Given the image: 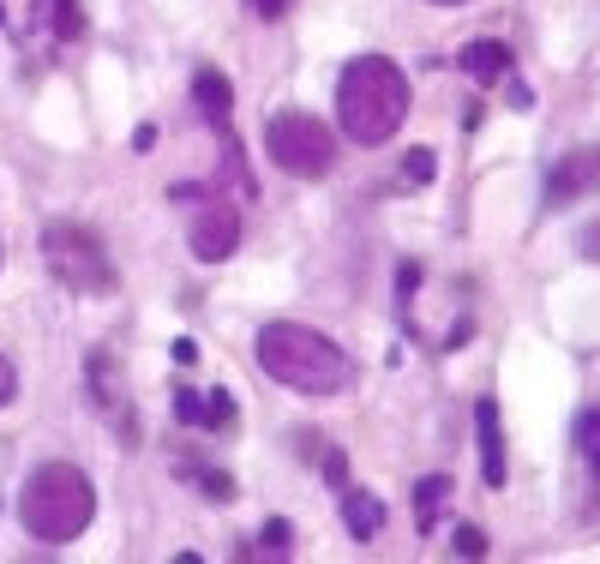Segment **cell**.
I'll return each instance as SVG.
<instances>
[{
  "instance_id": "cell-27",
  "label": "cell",
  "mask_w": 600,
  "mask_h": 564,
  "mask_svg": "<svg viewBox=\"0 0 600 564\" xmlns=\"http://www.w3.org/2000/svg\"><path fill=\"white\" fill-rule=\"evenodd\" d=\"M432 7H463V0H432Z\"/></svg>"
},
{
  "instance_id": "cell-4",
  "label": "cell",
  "mask_w": 600,
  "mask_h": 564,
  "mask_svg": "<svg viewBox=\"0 0 600 564\" xmlns=\"http://www.w3.org/2000/svg\"><path fill=\"white\" fill-rule=\"evenodd\" d=\"M43 259H48L60 289H72V294H114V282H121L102 235L84 223H67V216L43 228Z\"/></svg>"
},
{
  "instance_id": "cell-20",
  "label": "cell",
  "mask_w": 600,
  "mask_h": 564,
  "mask_svg": "<svg viewBox=\"0 0 600 564\" xmlns=\"http://www.w3.org/2000/svg\"><path fill=\"white\" fill-rule=\"evenodd\" d=\"M288 534H295V529H288L283 517H271V522H264V534H259V541H264V553H288Z\"/></svg>"
},
{
  "instance_id": "cell-25",
  "label": "cell",
  "mask_w": 600,
  "mask_h": 564,
  "mask_svg": "<svg viewBox=\"0 0 600 564\" xmlns=\"http://www.w3.org/2000/svg\"><path fill=\"white\" fill-rule=\"evenodd\" d=\"M415 282H420V271H415V264H403V271H397V294H403V301L415 294Z\"/></svg>"
},
{
  "instance_id": "cell-16",
  "label": "cell",
  "mask_w": 600,
  "mask_h": 564,
  "mask_svg": "<svg viewBox=\"0 0 600 564\" xmlns=\"http://www.w3.org/2000/svg\"><path fill=\"white\" fill-rule=\"evenodd\" d=\"M48 12H55V36H60V43L84 36V12H79V0H48Z\"/></svg>"
},
{
  "instance_id": "cell-26",
  "label": "cell",
  "mask_w": 600,
  "mask_h": 564,
  "mask_svg": "<svg viewBox=\"0 0 600 564\" xmlns=\"http://www.w3.org/2000/svg\"><path fill=\"white\" fill-rule=\"evenodd\" d=\"M325 474H330V481H337V486H342V474H349V463H342V456H337V451H325Z\"/></svg>"
},
{
  "instance_id": "cell-15",
  "label": "cell",
  "mask_w": 600,
  "mask_h": 564,
  "mask_svg": "<svg viewBox=\"0 0 600 564\" xmlns=\"http://www.w3.org/2000/svg\"><path fill=\"white\" fill-rule=\"evenodd\" d=\"M235 420H240L235 396H228V391H204V427H211V432H228Z\"/></svg>"
},
{
  "instance_id": "cell-1",
  "label": "cell",
  "mask_w": 600,
  "mask_h": 564,
  "mask_svg": "<svg viewBox=\"0 0 600 564\" xmlns=\"http://www.w3.org/2000/svg\"><path fill=\"white\" fill-rule=\"evenodd\" d=\"M252 354H259V373L288 384V391L301 396H337L342 384L354 379V361L342 342H330L325 330L313 325H295V318H276V325L259 330V342H252Z\"/></svg>"
},
{
  "instance_id": "cell-23",
  "label": "cell",
  "mask_w": 600,
  "mask_h": 564,
  "mask_svg": "<svg viewBox=\"0 0 600 564\" xmlns=\"http://www.w3.org/2000/svg\"><path fill=\"white\" fill-rule=\"evenodd\" d=\"M169 354H174V366H193V361H199V342H193V337H174Z\"/></svg>"
},
{
  "instance_id": "cell-21",
  "label": "cell",
  "mask_w": 600,
  "mask_h": 564,
  "mask_svg": "<svg viewBox=\"0 0 600 564\" xmlns=\"http://www.w3.org/2000/svg\"><path fill=\"white\" fill-rule=\"evenodd\" d=\"M12 396H19V373H12V361L0 354V408H7Z\"/></svg>"
},
{
  "instance_id": "cell-7",
  "label": "cell",
  "mask_w": 600,
  "mask_h": 564,
  "mask_svg": "<svg viewBox=\"0 0 600 564\" xmlns=\"http://www.w3.org/2000/svg\"><path fill=\"white\" fill-rule=\"evenodd\" d=\"M589 192H600V145H582L570 150V157L553 162V174H546V204H577L589 199Z\"/></svg>"
},
{
  "instance_id": "cell-10",
  "label": "cell",
  "mask_w": 600,
  "mask_h": 564,
  "mask_svg": "<svg viewBox=\"0 0 600 564\" xmlns=\"http://www.w3.org/2000/svg\"><path fill=\"white\" fill-rule=\"evenodd\" d=\"M475 439H480V474H487V486H505V432H499V403L493 396L475 403Z\"/></svg>"
},
{
  "instance_id": "cell-6",
  "label": "cell",
  "mask_w": 600,
  "mask_h": 564,
  "mask_svg": "<svg viewBox=\"0 0 600 564\" xmlns=\"http://www.w3.org/2000/svg\"><path fill=\"white\" fill-rule=\"evenodd\" d=\"M193 259L199 264H223L228 252L240 247V216H235V204L228 199H211V192H204V211L193 216Z\"/></svg>"
},
{
  "instance_id": "cell-9",
  "label": "cell",
  "mask_w": 600,
  "mask_h": 564,
  "mask_svg": "<svg viewBox=\"0 0 600 564\" xmlns=\"http://www.w3.org/2000/svg\"><path fill=\"white\" fill-rule=\"evenodd\" d=\"M193 102H199L204 126H211L216 138H228V133H235V126H228V109H235V91H228V79H223L216 67L193 72Z\"/></svg>"
},
{
  "instance_id": "cell-18",
  "label": "cell",
  "mask_w": 600,
  "mask_h": 564,
  "mask_svg": "<svg viewBox=\"0 0 600 564\" xmlns=\"http://www.w3.org/2000/svg\"><path fill=\"white\" fill-rule=\"evenodd\" d=\"M432 174H439V157H432V150H408V162H403V181H408V187H427Z\"/></svg>"
},
{
  "instance_id": "cell-3",
  "label": "cell",
  "mask_w": 600,
  "mask_h": 564,
  "mask_svg": "<svg viewBox=\"0 0 600 564\" xmlns=\"http://www.w3.org/2000/svg\"><path fill=\"white\" fill-rule=\"evenodd\" d=\"M97 517V486L84 469L72 463H43L24 474V493H19V522L31 541H48V546H67L91 529Z\"/></svg>"
},
{
  "instance_id": "cell-13",
  "label": "cell",
  "mask_w": 600,
  "mask_h": 564,
  "mask_svg": "<svg viewBox=\"0 0 600 564\" xmlns=\"http://www.w3.org/2000/svg\"><path fill=\"white\" fill-rule=\"evenodd\" d=\"M444 498H451V474H427V481H415V522H420V529L439 522Z\"/></svg>"
},
{
  "instance_id": "cell-24",
  "label": "cell",
  "mask_w": 600,
  "mask_h": 564,
  "mask_svg": "<svg viewBox=\"0 0 600 564\" xmlns=\"http://www.w3.org/2000/svg\"><path fill=\"white\" fill-rule=\"evenodd\" d=\"M582 259H595V264H600V223L582 228Z\"/></svg>"
},
{
  "instance_id": "cell-8",
  "label": "cell",
  "mask_w": 600,
  "mask_h": 564,
  "mask_svg": "<svg viewBox=\"0 0 600 564\" xmlns=\"http://www.w3.org/2000/svg\"><path fill=\"white\" fill-rule=\"evenodd\" d=\"M84 396H91L102 415L121 420L126 439H138V420L121 415V384H114V354H109V349H91V361H84Z\"/></svg>"
},
{
  "instance_id": "cell-14",
  "label": "cell",
  "mask_w": 600,
  "mask_h": 564,
  "mask_svg": "<svg viewBox=\"0 0 600 564\" xmlns=\"http://www.w3.org/2000/svg\"><path fill=\"white\" fill-rule=\"evenodd\" d=\"M577 451H582V463L600 474V403L577 415Z\"/></svg>"
},
{
  "instance_id": "cell-22",
  "label": "cell",
  "mask_w": 600,
  "mask_h": 564,
  "mask_svg": "<svg viewBox=\"0 0 600 564\" xmlns=\"http://www.w3.org/2000/svg\"><path fill=\"white\" fill-rule=\"evenodd\" d=\"M247 7L259 12V19H271V24H276V19H283V12H288V7H295V0H247Z\"/></svg>"
},
{
  "instance_id": "cell-2",
  "label": "cell",
  "mask_w": 600,
  "mask_h": 564,
  "mask_svg": "<svg viewBox=\"0 0 600 564\" xmlns=\"http://www.w3.org/2000/svg\"><path fill=\"white\" fill-rule=\"evenodd\" d=\"M408 121V79L397 60L385 55H361L342 67L337 79V126L354 138V145H390Z\"/></svg>"
},
{
  "instance_id": "cell-17",
  "label": "cell",
  "mask_w": 600,
  "mask_h": 564,
  "mask_svg": "<svg viewBox=\"0 0 600 564\" xmlns=\"http://www.w3.org/2000/svg\"><path fill=\"white\" fill-rule=\"evenodd\" d=\"M174 420H181V427H204V391L181 384V391H174Z\"/></svg>"
},
{
  "instance_id": "cell-19",
  "label": "cell",
  "mask_w": 600,
  "mask_h": 564,
  "mask_svg": "<svg viewBox=\"0 0 600 564\" xmlns=\"http://www.w3.org/2000/svg\"><path fill=\"white\" fill-rule=\"evenodd\" d=\"M451 553L456 559H480V553H487V534H480L475 522H463V529H456V541H451Z\"/></svg>"
},
{
  "instance_id": "cell-11",
  "label": "cell",
  "mask_w": 600,
  "mask_h": 564,
  "mask_svg": "<svg viewBox=\"0 0 600 564\" xmlns=\"http://www.w3.org/2000/svg\"><path fill=\"white\" fill-rule=\"evenodd\" d=\"M456 67H463L475 84H493V79H505V72H510V48L493 43V36H480V43L463 48V60H456Z\"/></svg>"
},
{
  "instance_id": "cell-28",
  "label": "cell",
  "mask_w": 600,
  "mask_h": 564,
  "mask_svg": "<svg viewBox=\"0 0 600 564\" xmlns=\"http://www.w3.org/2000/svg\"><path fill=\"white\" fill-rule=\"evenodd\" d=\"M0 24H7V7H0Z\"/></svg>"
},
{
  "instance_id": "cell-12",
  "label": "cell",
  "mask_w": 600,
  "mask_h": 564,
  "mask_svg": "<svg viewBox=\"0 0 600 564\" xmlns=\"http://www.w3.org/2000/svg\"><path fill=\"white\" fill-rule=\"evenodd\" d=\"M342 522H349L354 541H373V534L385 529V505H378L373 493H354L349 486V493H342Z\"/></svg>"
},
{
  "instance_id": "cell-5",
  "label": "cell",
  "mask_w": 600,
  "mask_h": 564,
  "mask_svg": "<svg viewBox=\"0 0 600 564\" xmlns=\"http://www.w3.org/2000/svg\"><path fill=\"white\" fill-rule=\"evenodd\" d=\"M264 150H271V162L283 174H295V181H325V174L337 169V133L306 109L271 114V121H264Z\"/></svg>"
}]
</instances>
